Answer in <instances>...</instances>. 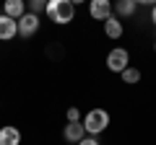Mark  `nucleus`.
I'll return each mask as SVG.
<instances>
[{"label": "nucleus", "instance_id": "f257e3e1", "mask_svg": "<svg viewBox=\"0 0 156 145\" xmlns=\"http://www.w3.org/2000/svg\"><path fill=\"white\" fill-rule=\"evenodd\" d=\"M47 18L57 26H65L76 18V5H73L70 0H47Z\"/></svg>", "mask_w": 156, "mask_h": 145}, {"label": "nucleus", "instance_id": "f03ea898", "mask_svg": "<svg viewBox=\"0 0 156 145\" xmlns=\"http://www.w3.org/2000/svg\"><path fill=\"white\" fill-rule=\"evenodd\" d=\"M83 127H86V135L99 137V135L109 127V114H107L104 109H91V112L83 117Z\"/></svg>", "mask_w": 156, "mask_h": 145}, {"label": "nucleus", "instance_id": "7ed1b4c3", "mask_svg": "<svg viewBox=\"0 0 156 145\" xmlns=\"http://www.w3.org/2000/svg\"><path fill=\"white\" fill-rule=\"evenodd\" d=\"M128 65H130V52L122 49V47H115V49L107 55V67H109L112 72H122Z\"/></svg>", "mask_w": 156, "mask_h": 145}, {"label": "nucleus", "instance_id": "20e7f679", "mask_svg": "<svg viewBox=\"0 0 156 145\" xmlns=\"http://www.w3.org/2000/svg\"><path fill=\"white\" fill-rule=\"evenodd\" d=\"M112 13H115L112 0H89V16L94 21H107Z\"/></svg>", "mask_w": 156, "mask_h": 145}, {"label": "nucleus", "instance_id": "39448f33", "mask_svg": "<svg viewBox=\"0 0 156 145\" xmlns=\"http://www.w3.org/2000/svg\"><path fill=\"white\" fill-rule=\"evenodd\" d=\"M37 31H39V16H34V13L26 11L21 18H18V36L29 39V36H34Z\"/></svg>", "mask_w": 156, "mask_h": 145}, {"label": "nucleus", "instance_id": "423d86ee", "mask_svg": "<svg viewBox=\"0 0 156 145\" xmlns=\"http://www.w3.org/2000/svg\"><path fill=\"white\" fill-rule=\"evenodd\" d=\"M16 34H18V21H13L5 13H0V42L16 39Z\"/></svg>", "mask_w": 156, "mask_h": 145}, {"label": "nucleus", "instance_id": "0eeeda50", "mask_svg": "<svg viewBox=\"0 0 156 145\" xmlns=\"http://www.w3.org/2000/svg\"><path fill=\"white\" fill-rule=\"evenodd\" d=\"M62 137H65L68 143L78 145L81 140L86 137V127H83V122H68V124H65V130H62Z\"/></svg>", "mask_w": 156, "mask_h": 145}, {"label": "nucleus", "instance_id": "6e6552de", "mask_svg": "<svg viewBox=\"0 0 156 145\" xmlns=\"http://www.w3.org/2000/svg\"><path fill=\"white\" fill-rule=\"evenodd\" d=\"M3 13L11 16L13 21H18L26 13V0H3Z\"/></svg>", "mask_w": 156, "mask_h": 145}, {"label": "nucleus", "instance_id": "1a4fd4ad", "mask_svg": "<svg viewBox=\"0 0 156 145\" xmlns=\"http://www.w3.org/2000/svg\"><path fill=\"white\" fill-rule=\"evenodd\" d=\"M0 145H21V132L13 124L0 127Z\"/></svg>", "mask_w": 156, "mask_h": 145}, {"label": "nucleus", "instance_id": "9d476101", "mask_svg": "<svg viewBox=\"0 0 156 145\" xmlns=\"http://www.w3.org/2000/svg\"><path fill=\"white\" fill-rule=\"evenodd\" d=\"M135 11H138V3L135 0H117L115 3L117 18H130V16H135Z\"/></svg>", "mask_w": 156, "mask_h": 145}, {"label": "nucleus", "instance_id": "9b49d317", "mask_svg": "<svg viewBox=\"0 0 156 145\" xmlns=\"http://www.w3.org/2000/svg\"><path fill=\"white\" fill-rule=\"evenodd\" d=\"M122 31H125V29H122V21H120L117 16H109V18L104 21V34L109 36V39H120Z\"/></svg>", "mask_w": 156, "mask_h": 145}, {"label": "nucleus", "instance_id": "f8f14e48", "mask_svg": "<svg viewBox=\"0 0 156 145\" xmlns=\"http://www.w3.org/2000/svg\"><path fill=\"white\" fill-rule=\"evenodd\" d=\"M120 78H122V83H128V86H135L140 80V70H135V67H125L122 72H120Z\"/></svg>", "mask_w": 156, "mask_h": 145}, {"label": "nucleus", "instance_id": "ddd939ff", "mask_svg": "<svg viewBox=\"0 0 156 145\" xmlns=\"http://www.w3.org/2000/svg\"><path fill=\"white\" fill-rule=\"evenodd\" d=\"M26 11L34 13V16L44 13V11H47V0H26Z\"/></svg>", "mask_w": 156, "mask_h": 145}, {"label": "nucleus", "instance_id": "4468645a", "mask_svg": "<svg viewBox=\"0 0 156 145\" xmlns=\"http://www.w3.org/2000/svg\"><path fill=\"white\" fill-rule=\"evenodd\" d=\"M68 122H81V112H78V106H70V109H68Z\"/></svg>", "mask_w": 156, "mask_h": 145}, {"label": "nucleus", "instance_id": "2eb2a0df", "mask_svg": "<svg viewBox=\"0 0 156 145\" xmlns=\"http://www.w3.org/2000/svg\"><path fill=\"white\" fill-rule=\"evenodd\" d=\"M78 145H101V143H99V137H94V135H86Z\"/></svg>", "mask_w": 156, "mask_h": 145}, {"label": "nucleus", "instance_id": "dca6fc26", "mask_svg": "<svg viewBox=\"0 0 156 145\" xmlns=\"http://www.w3.org/2000/svg\"><path fill=\"white\" fill-rule=\"evenodd\" d=\"M138 5H156V0H135Z\"/></svg>", "mask_w": 156, "mask_h": 145}, {"label": "nucleus", "instance_id": "f3484780", "mask_svg": "<svg viewBox=\"0 0 156 145\" xmlns=\"http://www.w3.org/2000/svg\"><path fill=\"white\" fill-rule=\"evenodd\" d=\"M151 21H154V23H156V5H154V8H151Z\"/></svg>", "mask_w": 156, "mask_h": 145}, {"label": "nucleus", "instance_id": "a211bd4d", "mask_svg": "<svg viewBox=\"0 0 156 145\" xmlns=\"http://www.w3.org/2000/svg\"><path fill=\"white\" fill-rule=\"evenodd\" d=\"M70 3H73V5H81V3H83V0H70Z\"/></svg>", "mask_w": 156, "mask_h": 145}, {"label": "nucleus", "instance_id": "6ab92c4d", "mask_svg": "<svg viewBox=\"0 0 156 145\" xmlns=\"http://www.w3.org/2000/svg\"><path fill=\"white\" fill-rule=\"evenodd\" d=\"M154 52H156V39H154Z\"/></svg>", "mask_w": 156, "mask_h": 145}]
</instances>
